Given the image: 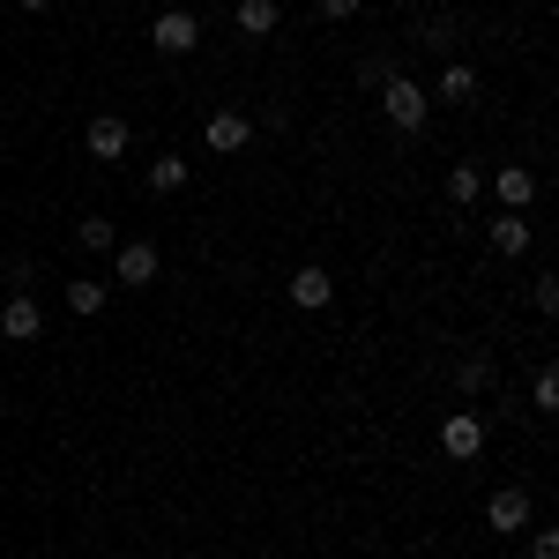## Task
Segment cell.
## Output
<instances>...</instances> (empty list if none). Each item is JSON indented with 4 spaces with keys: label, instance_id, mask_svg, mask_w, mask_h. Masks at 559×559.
I'll return each mask as SVG.
<instances>
[{
    "label": "cell",
    "instance_id": "6da1fadb",
    "mask_svg": "<svg viewBox=\"0 0 559 559\" xmlns=\"http://www.w3.org/2000/svg\"><path fill=\"white\" fill-rule=\"evenodd\" d=\"M381 112H388V128L395 134H426V120H432V97H426V83H411L403 68L381 83Z\"/></svg>",
    "mask_w": 559,
    "mask_h": 559
},
{
    "label": "cell",
    "instance_id": "7a4b0ae2",
    "mask_svg": "<svg viewBox=\"0 0 559 559\" xmlns=\"http://www.w3.org/2000/svg\"><path fill=\"white\" fill-rule=\"evenodd\" d=\"M150 45H157V52H173V60H187V52L202 45V15H194V8H157Z\"/></svg>",
    "mask_w": 559,
    "mask_h": 559
},
{
    "label": "cell",
    "instance_id": "d6986e66",
    "mask_svg": "<svg viewBox=\"0 0 559 559\" xmlns=\"http://www.w3.org/2000/svg\"><path fill=\"white\" fill-rule=\"evenodd\" d=\"M530 411H537V418H552V411H559V373H552V366H537V381H530Z\"/></svg>",
    "mask_w": 559,
    "mask_h": 559
},
{
    "label": "cell",
    "instance_id": "4fadbf2b",
    "mask_svg": "<svg viewBox=\"0 0 559 559\" xmlns=\"http://www.w3.org/2000/svg\"><path fill=\"white\" fill-rule=\"evenodd\" d=\"M231 23H239L247 38H276V23H284V8H276V0H239V8H231Z\"/></svg>",
    "mask_w": 559,
    "mask_h": 559
},
{
    "label": "cell",
    "instance_id": "8992f818",
    "mask_svg": "<svg viewBox=\"0 0 559 559\" xmlns=\"http://www.w3.org/2000/svg\"><path fill=\"white\" fill-rule=\"evenodd\" d=\"M530 515H537V508H530V492H522V485H500V492L485 500V530H492V537H515V530H530Z\"/></svg>",
    "mask_w": 559,
    "mask_h": 559
},
{
    "label": "cell",
    "instance_id": "44dd1931",
    "mask_svg": "<svg viewBox=\"0 0 559 559\" xmlns=\"http://www.w3.org/2000/svg\"><path fill=\"white\" fill-rule=\"evenodd\" d=\"M313 8H321V23H350V15H358L366 0H313Z\"/></svg>",
    "mask_w": 559,
    "mask_h": 559
},
{
    "label": "cell",
    "instance_id": "603a6c76",
    "mask_svg": "<svg viewBox=\"0 0 559 559\" xmlns=\"http://www.w3.org/2000/svg\"><path fill=\"white\" fill-rule=\"evenodd\" d=\"M530 559H559V537H552V530H530Z\"/></svg>",
    "mask_w": 559,
    "mask_h": 559
},
{
    "label": "cell",
    "instance_id": "e0dca14e",
    "mask_svg": "<svg viewBox=\"0 0 559 559\" xmlns=\"http://www.w3.org/2000/svg\"><path fill=\"white\" fill-rule=\"evenodd\" d=\"M448 202H455V210L485 202V173H477V165H455V173H448Z\"/></svg>",
    "mask_w": 559,
    "mask_h": 559
},
{
    "label": "cell",
    "instance_id": "5b68a950",
    "mask_svg": "<svg viewBox=\"0 0 559 559\" xmlns=\"http://www.w3.org/2000/svg\"><path fill=\"white\" fill-rule=\"evenodd\" d=\"M202 142H210L216 157H239V150H247V142H254V120H247V112H239V105H216L210 120H202Z\"/></svg>",
    "mask_w": 559,
    "mask_h": 559
},
{
    "label": "cell",
    "instance_id": "7c38bea8",
    "mask_svg": "<svg viewBox=\"0 0 559 559\" xmlns=\"http://www.w3.org/2000/svg\"><path fill=\"white\" fill-rule=\"evenodd\" d=\"M485 239H492V254H530V239H537V231H530V216H515V210H500L492 216V231H485Z\"/></svg>",
    "mask_w": 559,
    "mask_h": 559
},
{
    "label": "cell",
    "instance_id": "ac0fdd59",
    "mask_svg": "<svg viewBox=\"0 0 559 559\" xmlns=\"http://www.w3.org/2000/svg\"><path fill=\"white\" fill-rule=\"evenodd\" d=\"M485 388H492V358H485V350H471V358L455 366V395H485Z\"/></svg>",
    "mask_w": 559,
    "mask_h": 559
},
{
    "label": "cell",
    "instance_id": "7402d4cb",
    "mask_svg": "<svg viewBox=\"0 0 559 559\" xmlns=\"http://www.w3.org/2000/svg\"><path fill=\"white\" fill-rule=\"evenodd\" d=\"M388 75H395V68H388V52H373V60H366V68H358V83H373V90H381Z\"/></svg>",
    "mask_w": 559,
    "mask_h": 559
},
{
    "label": "cell",
    "instance_id": "ffe728a7",
    "mask_svg": "<svg viewBox=\"0 0 559 559\" xmlns=\"http://www.w3.org/2000/svg\"><path fill=\"white\" fill-rule=\"evenodd\" d=\"M530 299H537V313H559V276H552V269L530 284Z\"/></svg>",
    "mask_w": 559,
    "mask_h": 559
},
{
    "label": "cell",
    "instance_id": "ba28073f",
    "mask_svg": "<svg viewBox=\"0 0 559 559\" xmlns=\"http://www.w3.org/2000/svg\"><path fill=\"white\" fill-rule=\"evenodd\" d=\"M128 120H120V112H97V120H90L83 128V150L90 157H97V165H120V157H128Z\"/></svg>",
    "mask_w": 559,
    "mask_h": 559
},
{
    "label": "cell",
    "instance_id": "8fae6325",
    "mask_svg": "<svg viewBox=\"0 0 559 559\" xmlns=\"http://www.w3.org/2000/svg\"><path fill=\"white\" fill-rule=\"evenodd\" d=\"M426 97H432V105H471V97H477V68H471V60H448L440 83H432Z\"/></svg>",
    "mask_w": 559,
    "mask_h": 559
},
{
    "label": "cell",
    "instance_id": "5bb4252c",
    "mask_svg": "<svg viewBox=\"0 0 559 559\" xmlns=\"http://www.w3.org/2000/svg\"><path fill=\"white\" fill-rule=\"evenodd\" d=\"M105 299H112V284H105V276H75V284H68V313H105Z\"/></svg>",
    "mask_w": 559,
    "mask_h": 559
},
{
    "label": "cell",
    "instance_id": "3957f363",
    "mask_svg": "<svg viewBox=\"0 0 559 559\" xmlns=\"http://www.w3.org/2000/svg\"><path fill=\"white\" fill-rule=\"evenodd\" d=\"M157 269H165V254H157V239H120L112 247V284H157Z\"/></svg>",
    "mask_w": 559,
    "mask_h": 559
},
{
    "label": "cell",
    "instance_id": "277c9868",
    "mask_svg": "<svg viewBox=\"0 0 559 559\" xmlns=\"http://www.w3.org/2000/svg\"><path fill=\"white\" fill-rule=\"evenodd\" d=\"M440 455H448V463H477V455H485V418H477V411H448V418H440Z\"/></svg>",
    "mask_w": 559,
    "mask_h": 559
},
{
    "label": "cell",
    "instance_id": "30bf717a",
    "mask_svg": "<svg viewBox=\"0 0 559 559\" xmlns=\"http://www.w3.org/2000/svg\"><path fill=\"white\" fill-rule=\"evenodd\" d=\"M292 306H306V313H321V306H336V276H329L321 261H306L299 276H292Z\"/></svg>",
    "mask_w": 559,
    "mask_h": 559
},
{
    "label": "cell",
    "instance_id": "cb8c5ba5",
    "mask_svg": "<svg viewBox=\"0 0 559 559\" xmlns=\"http://www.w3.org/2000/svg\"><path fill=\"white\" fill-rule=\"evenodd\" d=\"M15 8H31V15H45V8H52V0H15Z\"/></svg>",
    "mask_w": 559,
    "mask_h": 559
},
{
    "label": "cell",
    "instance_id": "52a82bcc",
    "mask_svg": "<svg viewBox=\"0 0 559 559\" xmlns=\"http://www.w3.org/2000/svg\"><path fill=\"white\" fill-rule=\"evenodd\" d=\"M0 336L8 344H45V306L31 292H15V299L0 306Z\"/></svg>",
    "mask_w": 559,
    "mask_h": 559
},
{
    "label": "cell",
    "instance_id": "9c48e42d",
    "mask_svg": "<svg viewBox=\"0 0 559 559\" xmlns=\"http://www.w3.org/2000/svg\"><path fill=\"white\" fill-rule=\"evenodd\" d=\"M485 187H492V194H500V210H530V202H537V173H530V165H500V173L485 179Z\"/></svg>",
    "mask_w": 559,
    "mask_h": 559
},
{
    "label": "cell",
    "instance_id": "9a60e30c",
    "mask_svg": "<svg viewBox=\"0 0 559 559\" xmlns=\"http://www.w3.org/2000/svg\"><path fill=\"white\" fill-rule=\"evenodd\" d=\"M75 247H83V254H112V247H120V224H112V216H83V224H75Z\"/></svg>",
    "mask_w": 559,
    "mask_h": 559
},
{
    "label": "cell",
    "instance_id": "2e32d148",
    "mask_svg": "<svg viewBox=\"0 0 559 559\" xmlns=\"http://www.w3.org/2000/svg\"><path fill=\"white\" fill-rule=\"evenodd\" d=\"M187 173H194V165H187V157H173V150H165V157H157V165H150V194H179V187H187Z\"/></svg>",
    "mask_w": 559,
    "mask_h": 559
}]
</instances>
